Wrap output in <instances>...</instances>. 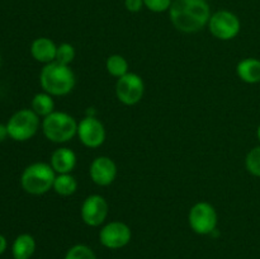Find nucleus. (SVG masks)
<instances>
[{
  "label": "nucleus",
  "mask_w": 260,
  "mask_h": 259,
  "mask_svg": "<svg viewBox=\"0 0 260 259\" xmlns=\"http://www.w3.org/2000/svg\"><path fill=\"white\" fill-rule=\"evenodd\" d=\"M7 137H9V134H8V128H7V124H3L0 123V142L4 141Z\"/></svg>",
  "instance_id": "25"
},
{
  "label": "nucleus",
  "mask_w": 260,
  "mask_h": 259,
  "mask_svg": "<svg viewBox=\"0 0 260 259\" xmlns=\"http://www.w3.org/2000/svg\"><path fill=\"white\" fill-rule=\"evenodd\" d=\"M124 7L128 12L139 13L145 7L144 0H124Z\"/></svg>",
  "instance_id": "24"
},
{
  "label": "nucleus",
  "mask_w": 260,
  "mask_h": 259,
  "mask_svg": "<svg viewBox=\"0 0 260 259\" xmlns=\"http://www.w3.org/2000/svg\"><path fill=\"white\" fill-rule=\"evenodd\" d=\"M36 251V240L30 234H20L12 246L14 259H30Z\"/></svg>",
  "instance_id": "16"
},
{
  "label": "nucleus",
  "mask_w": 260,
  "mask_h": 259,
  "mask_svg": "<svg viewBox=\"0 0 260 259\" xmlns=\"http://www.w3.org/2000/svg\"><path fill=\"white\" fill-rule=\"evenodd\" d=\"M256 136H258V140H259V142H260V124H259L258 130H256Z\"/></svg>",
  "instance_id": "27"
},
{
  "label": "nucleus",
  "mask_w": 260,
  "mask_h": 259,
  "mask_svg": "<svg viewBox=\"0 0 260 259\" xmlns=\"http://www.w3.org/2000/svg\"><path fill=\"white\" fill-rule=\"evenodd\" d=\"M78 157L76 154L69 147H58L51 155L50 165L57 174L71 173L76 167Z\"/></svg>",
  "instance_id": "13"
},
{
  "label": "nucleus",
  "mask_w": 260,
  "mask_h": 259,
  "mask_svg": "<svg viewBox=\"0 0 260 259\" xmlns=\"http://www.w3.org/2000/svg\"><path fill=\"white\" fill-rule=\"evenodd\" d=\"M109 206L106 198L101 195H90L83 201L80 208L81 220L85 225L98 228L103 225L108 216Z\"/></svg>",
  "instance_id": "10"
},
{
  "label": "nucleus",
  "mask_w": 260,
  "mask_h": 259,
  "mask_svg": "<svg viewBox=\"0 0 260 259\" xmlns=\"http://www.w3.org/2000/svg\"><path fill=\"white\" fill-rule=\"evenodd\" d=\"M218 216L211 203L197 202L188 213V223L198 235H210L217 228Z\"/></svg>",
  "instance_id": "6"
},
{
  "label": "nucleus",
  "mask_w": 260,
  "mask_h": 259,
  "mask_svg": "<svg viewBox=\"0 0 260 259\" xmlns=\"http://www.w3.org/2000/svg\"><path fill=\"white\" fill-rule=\"evenodd\" d=\"M40 84L43 91L52 96L68 95L76 84V76L70 66L53 61L46 63L40 74Z\"/></svg>",
  "instance_id": "2"
},
{
  "label": "nucleus",
  "mask_w": 260,
  "mask_h": 259,
  "mask_svg": "<svg viewBox=\"0 0 260 259\" xmlns=\"http://www.w3.org/2000/svg\"><path fill=\"white\" fill-rule=\"evenodd\" d=\"M208 29L217 40L230 41L240 33L241 23L235 13L230 10H218L211 15Z\"/></svg>",
  "instance_id": "7"
},
{
  "label": "nucleus",
  "mask_w": 260,
  "mask_h": 259,
  "mask_svg": "<svg viewBox=\"0 0 260 259\" xmlns=\"http://www.w3.org/2000/svg\"><path fill=\"white\" fill-rule=\"evenodd\" d=\"M7 246H8L7 239H5L4 235H2V234H0V255H2L5 250H7Z\"/></svg>",
  "instance_id": "26"
},
{
  "label": "nucleus",
  "mask_w": 260,
  "mask_h": 259,
  "mask_svg": "<svg viewBox=\"0 0 260 259\" xmlns=\"http://www.w3.org/2000/svg\"><path fill=\"white\" fill-rule=\"evenodd\" d=\"M56 172L47 163H33L23 170L20 185L27 193L33 196L46 195L53 188Z\"/></svg>",
  "instance_id": "3"
},
{
  "label": "nucleus",
  "mask_w": 260,
  "mask_h": 259,
  "mask_svg": "<svg viewBox=\"0 0 260 259\" xmlns=\"http://www.w3.org/2000/svg\"><path fill=\"white\" fill-rule=\"evenodd\" d=\"M205 2H210V0H205Z\"/></svg>",
  "instance_id": "29"
},
{
  "label": "nucleus",
  "mask_w": 260,
  "mask_h": 259,
  "mask_svg": "<svg viewBox=\"0 0 260 259\" xmlns=\"http://www.w3.org/2000/svg\"><path fill=\"white\" fill-rule=\"evenodd\" d=\"M9 137L14 141L23 142L32 139L40 128V117L32 109H19L7 122Z\"/></svg>",
  "instance_id": "5"
},
{
  "label": "nucleus",
  "mask_w": 260,
  "mask_h": 259,
  "mask_svg": "<svg viewBox=\"0 0 260 259\" xmlns=\"http://www.w3.org/2000/svg\"><path fill=\"white\" fill-rule=\"evenodd\" d=\"M42 131L48 141L66 144L78 134V122L66 112L53 111L43 118Z\"/></svg>",
  "instance_id": "4"
},
{
  "label": "nucleus",
  "mask_w": 260,
  "mask_h": 259,
  "mask_svg": "<svg viewBox=\"0 0 260 259\" xmlns=\"http://www.w3.org/2000/svg\"><path fill=\"white\" fill-rule=\"evenodd\" d=\"M128 61L122 55H111L106 61V69L108 74H111L114 78L119 79L126 75L128 71Z\"/></svg>",
  "instance_id": "19"
},
{
  "label": "nucleus",
  "mask_w": 260,
  "mask_h": 259,
  "mask_svg": "<svg viewBox=\"0 0 260 259\" xmlns=\"http://www.w3.org/2000/svg\"><path fill=\"white\" fill-rule=\"evenodd\" d=\"M63 259H98L90 246L85 244H75L66 251Z\"/></svg>",
  "instance_id": "20"
},
{
  "label": "nucleus",
  "mask_w": 260,
  "mask_h": 259,
  "mask_svg": "<svg viewBox=\"0 0 260 259\" xmlns=\"http://www.w3.org/2000/svg\"><path fill=\"white\" fill-rule=\"evenodd\" d=\"M57 45L47 37L36 38L30 45V55L41 63H50L56 60Z\"/></svg>",
  "instance_id": "14"
},
{
  "label": "nucleus",
  "mask_w": 260,
  "mask_h": 259,
  "mask_svg": "<svg viewBox=\"0 0 260 259\" xmlns=\"http://www.w3.org/2000/svg\"><path fill=\"white\" fill-rule=\"evenodd\" d=\"M211 8L205 0H173L169 9L170 22L183 33H196L208 25Z\"/></svg>",
  "instance_id": "1"
},
{
  "label": "nucleus",
  "mask_w": 260,
  "mask_h": 259,
  "mask_svg": "<svg viewBox=\"0 0 260 259\" xmlns=\"http://www.w3.org/2000/svg\"><path fill=\"white\" fill-rule=\"evenodd\" d=\"M144 4L150 12L164 13L169 12L173 4V0H144Z\"/></svg>",
  "instance_id": "23"
},
{
  "label": "nucleus",
  "mask_w": 260,
  "mask_h": 259,
  "mask_svg": "<svg viewBox=\"0 0 260 259\" xmlns=\"http://www.w3.org/2000/svg\"><path fill=\"white\" fill-rule=\"evenodd\" d=\"M89 175L96 185L107 187L116 180L117 164L109 156H96L89 168Z\"/></svg>",
  "instance_id": "12"
},
{
  "label": "nucleus",
  "mask_w": 260,
  "mask_h": 259,
  "mask_svg": "<svg viewBox=\"0 0 260 259\" xmlns=\"http://www.w3.org/2000/svg\"><path fill=\"white\" fill-rule=\"evenodd\" d=\"M236 74L244 83H260V60L254 57L244 58L236 66Z\"/></svg>",
  "instance_id": "15"
},
{
  "label": "nucleus",
  "mask_w": 260,
  "mask_h": 259,
  "mask_svg": "<svg viewBox=\"0 0 260 259\" xmlns=\"http://www.w3.org/2000/svg\"><path fill=\"white\" fill-rule=\"evenodd\" d=\"M75 47L71 43H61L57 46V52H56V60L57 62L62 63V65L70 66L75 58Z\"/></svg>",
  "instance_id": "21"
},
{
  "label": "nucleus",
  "mask_w": 260,
  "mask_h": 259,
  "mask_svg": "<svg viewBox=\"0 0 260 259\" xmlns=\"http://www.w3.org/2000/svg\"><path fill=\"white\" fill-rule=\"evenodd\" d=\"M0 65H2V56H0Z\"/></svg>",
  "instance_id": "28"
},
{
  "label": "nucleus",
  "mask_w": 260,
  "mask_h": 259,
  "mask_svg": "<svg viewBox=\"0 0 260 259\" xmlns=\"http://www.w3.org/2000/svg\"><path fill=\"white\" fill-rule=\"evenodd\" d=\"M30 109L37 114L38 117H47L48 114L55 111V102H53L52 95H50L46 91L37 93L32 99L30 103Z\"/></svg>",
  "instance_id": "17"
},
{
  "label": "nucleus",
  "mask_w": 260,
  "mask_h": 259,
  "mask_svg": "<svg viewBox=\"0 0 260 259\" xmlns=\"http://www.w3.org/2000/svg\"><path fill=\"white\" fill-rule=\"evenodd\" d=\"M76 136L79 137L84 146L96 149L106 141V127L96 117L85 116L80 122H78Z\"/></svg>",
  "instance_id": "11"
},
{
  "label": "nucleus",
  "mask_w": 260,
  "mask_h": 259,
  "mask_svg": "<svg viewBox=\"0 0 260 259\" xmlns=\"http://www.w3.org/2000/svg\"><path fill=\"white\" fill-rule=\"evenodd\" d=\"M132 231L122 221H111L99 231V241L107 249H122L131 241Z\"/></svg>",
  "instance_id": "9"
},
{
  "label": "nucleus",
  "mask_w": 260,
  "mask_h": 259,
  "mask_svg": "<svg viewBox=\"0 0 260 259\" xmlns=\"http://www.w3.org/2000/svg\"><path fill=\"white\" fill-rule=\"evenodd\" d=\"M245 167L250 174L260 178V145L248 152L245 157Z\"/></svg>",
  "instance_id": "22"
},
{
  "label": "nucleus",
  "mask_w": 260,
  "mask_h": 259,
  "mask_svg": "<svg viewBox=\"0 0 260 259\" xmlns=\"http://www.w3.org/2000/svg\"><path fill=\"white\" fill-rule=\"evenodd\" d=\"M145 94V83L139 74L127 73L117 79L116 95L124 106H135L140 103Z\"/></svg>",
  "instance_id": "8"
},
{
  "label": "nucleus",
  "mask_w": 260,
  "mask_h": 259,
  "mask_svg": "<svg viewBox=\"0 0 260 259\" xmlns=\"http://www.w3.org/2000/svg\"><path fill=\"white\" fill-rule=\"evenodd\" d=\"M52 189L57 195L69 197V196H73L78 190V180L71 173L57 174L55 178V182H53Z\"/></svg>",
  "instance_id": "18"
}]
</instances>
